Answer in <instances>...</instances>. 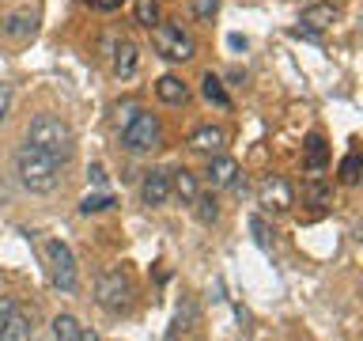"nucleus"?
Wrapping results in <instances>:
<instances>
[{
  "instance_id": "nucleus-1",
  "label": "nucleus",
  "mask_w": 363,
  "mask_h": 341,
  "mask_svg": "<svg viewBox=\"0 0 363 341\" xmlns=\"http://www.w3.org/2000/svg\"><path fill=\"white\" fill-rule=\"evenodd\" d=\"M16 175H19V182H23L30 193H53L57 182H61V163L27 141V144L16 152Z\"/></svg>"
},
{
  "instance_id": "nucleus-2",
  "label": "nucleus",
  "mask_w": 363,
  "mask_h": 341,
  "mask_svg": "<svg viewBox=\"0 0 363 341\" xmlns=\"http://www.w3.org/2000/svg\"><path fill=\"white\" fill-rule=\"evenodd\" d=\"M27 141L34 148H42L45 156H53L57 163H68L76 152V133H72V125L61 121L57 114H38V118L30 121V129H27Z\"/></svg>"
},
{
  "instance_id": "nucleus-3",
  "label": "nucleus",
  "mask_w": 363,
  "mask_h": 341,
  "mask_svg": "<svg viewBox=\"0 0 363 341\" xmlns=\"http://www.w3.org/2000/svg\"><path fill=\"white\" fill-rule=\"evenodd\" d=\"M129 300H133V281H129L125 269H106L95 281V303L102 307V311L118 315V311L129 307Z\"/></svg>"
},
{
  "instance_id": "nucleus-4",
  "label": "nucleus",
  "mask_w": 363,
  "mask_h": 341,
  "mask_svg": "<svg viewBox=\"0 0 363 341\" xmlns=\"http://www.w3.org/2000/svg\"><path fill=\"white\" fill-rule=\"evenodd\" d=\"M159 136H163V125H159V118L147 110H136L133 118L121 125V148H129V152H152L159 144Z\"/></svg>"
},
{
  "instance_id": "nucleus-5",
  "label": "nucleus",
  "mask_w": 363,
  "mask_h": 341,
  "mask_svg": "<svg viewBox=\"0 0 363 341\" xmlns=\"http://www.w3.org/2000/svg\"><path fill=\"white\" fill-rule=\"evenodd\" d=\"M152 45L159 57H167V61H189L193 53H197V45L186 31H182V23H155L152 27Z\"/></svg>"
},
{
  "instance_id": "nucleus-6",
  "label": "nucleus",
  "mask_w": 363,
  "mask_h": 341,
  "mask_svg": "<svg viewBox=\"0 0 363 341\" xmlns=\"http://www.w3.org/2000/svg\"><path fill=\"white\" fill-rule=\"evenodd\" d=\"M45 266H50V281H53L61 292H76V288H79L76 258H72V250H68V243H61V239H50V243H45Z\"/></svg>"
},
{
  "instance_id": "nucleus-7",
  "label": "nucleus",
  "mask_w": 363,
  "mask_h": 341,
  "mask_svg": "<svg viewBox=\"0 0 363 341\" xmlns=\"http://www.w3.org/2000/svg\"><path fill=\"white\" fill-rule=\"evenodd\" d=\"M257 201H261V209H265V212H288L291 205H295L291 186H288V182H284L280 175H269L265 182H261Z\"/></svg>"
},
{
  "instance_id": "nucleus-8",
  "label": "nucleus",
  "mask_w": 363,
  "mask_h": 341,
  "mask_svg": "<svg viewBox=\"0 0 363 341\" xmlns=\"http://www.w3.org/2000/svg\"><path fill=\"white\" fill-rule=\"evenodd\" d=\"M0 31H4V38H11V42H27L30 34L38 31V16H34L30 8H19L0 23Z\"/></svg>"
},
{
  "instance_id": "nucleus-9",
  "label": "nucleus",
  "mask_w": 363,
  "mask_h": 341,
  "mask_svg": "<svg viewBox=\"0 0 363 341\" xmlns=\"http://www.w3.org/2000/svg\"><path fill=\"white\" fill-rule=\"evenodd\" d=\"M170 197V175L167 170H152V175H144L140 182V201L147 209H155V205H163Z\"/></svg>"
},
{
  "instance_id": "nucleus-10",
  "label": "nucleus",
  "mask_w": 363,
  "mask_h": 341,
  "mask_svg": "<svg viewBox=\"0 0 363 341\" xmlns=\"http://www.w3.org/2000/svg\"><path fill=\"white\" fill-rule=\"evenodd\" d=\"M189 148H193V152H220V148H223V129H220V125H201V129H193L189 133Z\"/></svg>"
},
{
  "instance_id": "nucleus-11",
  "label": "nucleus",
  "mask_w": 363,
  "mask_h": 341,
  "mask_svg": "<svg viewBox=\"0 0 363 341\" xmlns=\"http://www.w3.org/2000/svg\"><path fill=\"white\" fill-rule=\"evenodd\" d=\"M50 334H53L57 341H87V337H95V334H87V330L79 326L76 315H57L53 326H50Z\"/></svg>"
},
{
  "instance_id": "nucleus-12",
  "label": "nucleus",
  "mask_w": 363,
  "mask_h": 341,
  "mask_svg": "<svg viewBox=\"0 0 363 341\" xmlns=\"http://www.w3.org/2000/svg\"><path fill=\"white\" fill-rule=\"evenodd\" d=\"M155 95L167 102V107H182V102L189 99V87L182 84L178 76H159L155 80Z\"/></svg>"
},
{
  "instance_id": "nucleus-13",
  "label": "nucleus",
  "mask_w": 363,
  "mask_h": 341,
  "mask_svg": "<svg viewBox=\"0 0 363 341\" xmlns=\"http://www.w3.org/2000/svg\"><path fill=\"white\" fill-rule=\"evenodd\" d=\"M204 175H208L212 186H231V178L238 175V163H235L231 156H212V159H208V170H204Z\"/></svg>"
},
{
  "instance_id": "nucleus-14",
  "label": "nucleus",
  "mask_w": 363,
  "mask_h": 341,
  "mask_svg": "<svg viewBox=\"0 0 363 341\" xmlns=\"http://www.w3.org/2000/svg\"><path fill=\"white\" fill-rule=\"evenodd\" d=\"M30 315H23L19 307H11V315H8V323L4 330H0V341H27L30 337Z\"/></svg>"
},
{
  "instance_id": "nucleus-15",
  "label": "nucleus",
  "mask_w": 363,
  "mask_h": 341,
  "mask_svg": "<svg viewBox=\"0 0 363 341\" xmlns=\"http://www.w3.org/2000/svg\"><path fill=\"white\" fill-rule=\"evenodd\" d=\"M170 190H174L178 197H182V205H193V197L201 193V186H197V175H193V170H186V167L174 170V182H170Z\"/></svg>"
},
{
  "instance_id": "nucleus-16",
  "label": "nucleus",
  "mask_w": 363,
  "mask_h": 341,
  "mask_svg": "<svg viewBox=\"0 0 363 341\" xmlns=\"http://www.w3.org/2000/svg\"><path fill=\"white\" fill-rule=\"evenodd\" d=\"M113 72H118V76H133L136 72V45L133 42H118V45H113Z\"/></svg>"
},
{
  "instance_id": "nucleus-17",
  "label": "nucleus",
  "mask_w": 363,
  "mask_h": 341,
  "mask_svg": "<svg viewBox=\"0 0 363 341\" xmlns=\"http://www.w3.org/2000/svg\"><path fill=\"white\" fill-rule=\"evenodd\" d=\"M333 19H337V8H333V4H314V8L303 11L299 23H303V27H314V31H325Z\"/></svg>"
},
{
  "instance_id": "nucleus-18",
  "label": "nucleus",
  "mask_w": 363,
  "mask_h": 341,
  "mask_svg": "<svg viewBox=\"0 0 363 341\" xmlns=\"http://www.w3.org/2000/svg\"><path fill=\"white\" fill-rule=\"evenodd\" d=\"M303 163H306V170H325V163H329V148H325L322 136H311V141H306Z\"/></svg>"
},
{
  "instance_id": "nucleus-19",
  "label": "nucleus",
  "mask_w": 363,
  "mask_h": 341,
  "mask_svg": "<svg viewBox=\"0 0 363 341\" xmlns=\"http://www.w3.org/2000/svg\"><path fill=\"white\" fill-rule=\"evenodd\" d=\"M201 95L208 99V102H216V107H231V95L223 91V80L212 76V72L201 76Z\"/></svg>"
},
{
  "instance_id": "nucleus-20",
  "label": "nucleus",
  "mask_w": 363,
  "mask_h": 341,
  "mask_svg": "<svg viewBox=\"0 0 363 341\" xmlns=\"http://www.w3.org/2000/svg\"><path fill=\"white\" fill-rule=\"evenodd\" d=\"M340 182H345V186H356L359 182V175H363V159H359V152H348L345 159H340Z\"/></svg>"
},
{
  "instance_id": "nucleus-21",
  "label": "nucleus",
  "mask_w": 363,
  "mask_h": 341,
  "mask_svg": "<svg viewBox=\"0 0 363 341\" xmlns=\"http://www.w3.org/2000/svg\"><path fill=\"white\" fill-rule=\"evenodd\" d=\"M193 209H197L201 224H216V216H220V205H216L212 193H197V197H193Z\"/></svg>"
},
{
  "instance_id": "nucleus-22",
  "label": "nucleus",
  "mask_w": 363,
  "mask_h": 341,
  "mask_svg": "<svg viewBox=\"0 0 363 341\" xmlns=\"http://www.w3.org/2000/svg\"><path fill=\"white\" fill-rule=\"evenodd\" d=\"M250 232H254V243L261 250H272V239H277V232L265 224V216H250Z\"/></svg>"
},
{
  "instance_id": "nucleus-23",
  "label": "nucleus",
  "mask_w": 363,
  "mask_h": 341,
  "mask_svg": "<svg viewBox=\"0 0 363 341\" xmlns=\"http://www.w3.org/2000/svg\"><path fill=\"white\" fill-rule=\"evenodd\" d=\"M193 318H197V307H193V303H186V307H178L174 323L167 326V337H178V334H186V330L193 326Z\"/></svg>"
},
{
  "instance_id": "nucleus-24",
  "label": "nucleus",
  "mask_w": 363,
  "mask_h": 341,
  "mask_svg": "<svg viewBox=\"0 0 363 341\" xmlns=\"http://www.w3.org/2000/svg\"><path fill=\"white\" fill-rule=\"evenodd\" d=\"M133 16H136V23H140V27L152 31L155 23H159V4H155V0H136Z\"/></svg>"
},
{
  "instance_id": "nucleus-25",
  "label": "nucleus",
  "mask_w": 363,
  "mask_h": 341,
  "mask_svg": "<svg viewBox=\"0 0 363 341\" xmlns=\"http://www.w3.org/2000/svg\"><path fill=\"white\" fill-rule=\"evenodd\" d=\"M106 209H113V197H110V193H87V197L79 201V212H84V216L106 212Z\"/></svg>"
},
{
  "instance_id": "nucleus-26",
  "label": "nucleus",
  "mask_w": 363,
  "mask_h": 341,
  "mask_svg": "<svg viewBox=\"0 0 363 341\" xmlns=\"http://www.w3.org/2000/svg\"><path fill=\"white\" fill-rule=\"evenodd\" d=\"M216 11H220V0H193V16H197L201 23H208Z\"/></svg>"
},
{
  "instance_id": "nucleus-27",
  "label": "nucleus",
  "mask_w": 363,
  "mask_h": 341,
  "mask_svg": "<svg viewBox=\"0 0 363 341\" xmlns=\"http://www.w3.org/2000/svg\"><path fill=\"white\" fill-rule=\"evenodd\" d=\"M291 38H306V42H322V31H314V27H295V31H291Z\"/></svg>"
},
{
  "instance_id": "nucleus-28",
  "label": "nucleus",
  "mask_w": 363,
  "mask_h": 341,
  "mask_svg": "<svg viewBox=\"0 0 363 341\" xmlns=\"http://www.w3.org/2000/svg\"><path fill=\"white\" fill-rule=\"evenodd\" d=\"M8 107H11V87H8V84H0V121L8 118Z\"/></svg>"
},
{
  "instance_id": "nucleus-29",
  "label": "nucleus",
  "mask_w": 363,
  "mask_h": 341,
  "mask_svg": "<svg viewBox=\"0 0 363 341\" xmlns=\"http://www.w3.org/2000/svg\"><path fill=\"white\" fill-rule=\"evenodd\" d=\"M11 307H16V300H8V296H0V330H4L8 315H11Z\"/></svg>"
},
{
  "instance_id": "nucleus-30",
  "label": "nucleus",
  "mask_w": 363,
  "mask_h": 341,
  "mask_svg": "<svg viewBox=\"0 0 363 341\" xmlns=\"http://www.w3.org/2000/svg\"><path fill=\"white\" fill-rule=\"evenodd\" d=\"M91 8H99V11H113V8H121V0H91Z\"/></svg>"
},
{
  "instance_id": "nucleus-31",
  "label": "nucleus",
  "mask_w": 363,
  "mask_h": 341,
  "mask_svg": "<svg viewBox=\"0 0 363 341\" xmlns=\"http://www.w3.org/2000/svg\"><path fill=\"white\" fill-rule=\"evenodd\" d=\"M87 175H91V182H95V186H102V182H106V175H102V167H99V163H91Z\"/></svg>"
},
{
  "instance_id": "nucleus-32",
  "label": "nucleus",
  "mask_w": 363,
  "mask_h": 341,
  "mask_svg": "<svg viewBox=\"0 0 363 341\" xmlns=\"http://www.w3.org/2000/svg\"><path fill=\"white\" fill-rule=\"evenodd\" d=\"M311 197L322 205V201H325V186H318V182H314V186H311Z\"/></svg>"
}]
</instances>
